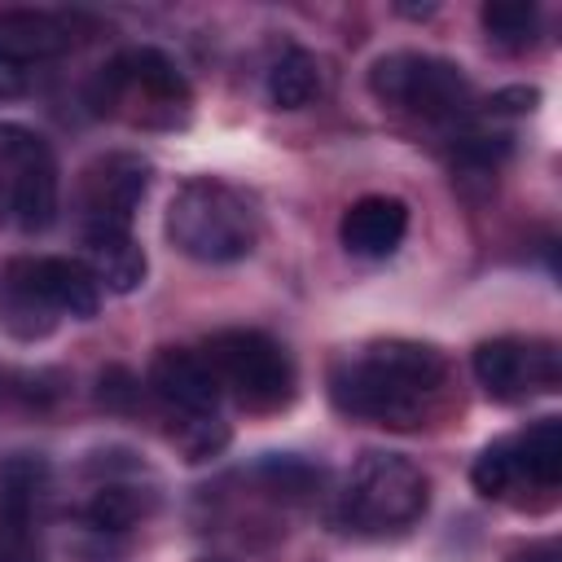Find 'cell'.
Wrapping results in <instances>:
<instances>
[{"instance_id": "cb8c5ba5", "label": "cell", "mask_w": 562, "mask_h": 562, "mask_svg": "<svg viewBox=\"0 0 562 562\" xmlns=\"http://www.w3.org/2000/svg\"><path fill=\"white\" fill-rule=\"evenodd\" d=\"M0 562H9V553H4V544H0Z\"/></svg>"}, {"instance_id": "8992f818", "label": "cell", "mask_w": 562, "mask_h": 562, "mask_svg": "<svg viewBox=\"0 0 562 562\" xmlns=\"http://www.w3.org/2000/svg\"><path fill=\"white\" fill-rule=\"evenodd\" d=\"M430 505L426 474L400 452H364L351 465L342 514L360 536H400Z\"/></svg>"}, {"instance_id": "8fae6325", "label": "cell", "mask_w": 562, "mask_h": 562, "mask_svg": "<svg viewBox=\"0 0 562 562\" xmlns=\"http://www.w3.org/2000/svg\"><path fill=\"white\" fill-rule=\"evenodd\" d=\"M149 391L167 408L171 426L220 417V382H215L211 364L202 360V351L162 347L149 364Z\"/></svg>"}, {"instance_id": "44dd1931", "label": "cell", "mask_w": 562, "mask_h": 562, "mask_svg": "<svg viewBox=\"0 0 562 562\" xmlns=\"http://www.w3.org/2000/svg\"><path fill=\"white\" fill-rule=\"evenodd\" d=\"M171 439H176V448H180L189 461H206V457H215V452L228 443V426H224L220 417L180 422V426H171Z\"/></svg>"}, {"instance_id": "e0dca14e", "label": "cell", "mask_w": 562, "mask_h": 562, "mask_svg": "<svg viewBox=\"0 0 562 562\" xmlns=\"http://www.w3.org/2000/svg\"><path fill=\"white\" fill-rule=\"evenodd\" d=\"M321 92V61L307 48H285L268 70V101L277 110H303Z\"/></svg>"}, {"instance_id": "6da1fadb", "label": "cell", "mask_w": 562, "mask_h": 562, "mask_svg": "<svg viewBox=\"0 0 562 562\" xmlns=\"http://www.w3.org/2000/svg\"><path fill=\"white\" fill-rule=\"evenodd\" d=\"M448 391V360L430 342L378 338L342 356L329 373V400L338 413L378 422L391 430H413L435 417Z\"/></svg>"}, {"instance_id": "603a6c76", "label": "cell", "mask_w": 562, "mask_h": 562, "mask_svg": "<svg viewBox=\"0 0 562 562\" xmlns=\"http://www.w3.org/2000/svg\"><path fill=\"white\" fill-rule=\"evenodd\" d=\"M509 562H562V553H558V540H531L527 549L509 553Z\"/></svg>"}, {"instance_id": "52a82bcc", "label": "cell", "mask_w": 562, "mask_h": 562, "mask_svg": "<svg viewBox=\"0 0 562 562\" xmlns=\"http://www.w3.org/2000/svg\"><path fill=\"white\" fill-rule=\"evenodd\" d=\"M0 220L40 233L57 220V162L44 136L0 123Z\"/></svg>"}, {"instance_id": "7402d4cb", "label": "cell", "mask_w": 562, "mask_h": 562, "mask_svg": "<svg viewBox=\"0 0 562 562\" xmlns=\"http://www.w3.org/2000/svg\"><path fill=\"white\" fill-rule=\"evenodd\" d=\"M259 474L268 479L272 492H285V496H303V492L316 483L312 465H303V461H294V457H268V461L259 465Z\"/></svg>"}, {"instance_id": "30bf717a", "label": "cell", "mask_w": 562, "mask_h": 562, "mask_svg": "<svg viewBox=\"0 0 562 562\" xmlns=\"http://www.w3.org/2000/svg\"><path fill=\"white\" fill-rule=\"evenodd\" d=\"M75 44V26L61 13L44 9H4L0 13V97L31 92L40 66L57 61Z\"/></svg>"}, {"instance_id": "9a60e30c", "label": "cell", "mask_w": 562, "mask_h": 562, "mask_svg": "<svg viewBox=\"0 0 562 562\" xmlns=\"http://www.w3.org/2000/svg\"><path fill=\"white\" fill-rule=\"evenodd\" d=\"M514 457H518V474L527 483L553 492L562 479V422L536 417L522 435H514Z\"/></svg>"}, {"instance_id": "277c9868", "label": "cell", "mask_w": 562, "mask_h": 562, "mask_svg": "<svg viewBox=\"0 0 562 562\" xmlns=\"http://www.w3.org/2000/svg\"><path fill=\"white\" fill-rule=\"evenodd\" d=\"M369 92L408 119L435 127H461L474 110V88L465 70L435 53H386L369 70Z\"/></svg>"}, {"instance_id": "7a4b0ae2", "label": "cell", "mask_w": 562, "mask_h": 562, "mask_svg": "<svg viewBox=\"0 0 562 562\" xmlns=\"http://www.w3.org/2000/svg\"><path fill=\"white\" fill-rule=\"evenodd\" d=\"M167 237L198 263H237L259 241V211L241 189L198 176L176 189L167 206Z\"/></svg>"}, {"instance_id": "5bb4252c", "label": "cell", "mask_w": 562, "mask_h": 562, "mask_svg": "<svg viewBox=\"0 0 562 562\" xmlns=\"http://www.w3.org/2000/svg\"><path fill=\"white\" fill-rule=\"evenodd\" d=\"M83 263L92 268V277L101 281V290H114V294H132L140 290L145 281V250L132 233L123 228H97V233H83Z\"/></svg>"}, {"instance_id": "2e32d148", "label": "cell", "mask_w": 562, "mask_h": 562, "mask_svg": "<svg viewBox=\"0 0 562 562\" xmlns=\"http://www.w3.org/2000/svg\"><path fill=\"white\" fill-rule=\"evenodd\" d=\"M44 277L53 290V303L61 316L70 321H88L101 307V281L92 277V268L83 259H66V255H44Z\"/></svg>"}, {"instance_id": "ac0fdd59", "label": "cell", "mask_w": 562, "mask_h": 562, "mask_svg": "<svg viewBox=\"0 0 562 562\" xmlns=\"http://www.w3.org/2000/svg\"><path fill=\"white\" fill-rule=\"evenodd\" d=\"M483 31L492 44L509 48V53H522L536 44V31H540V9L527 4V0H492L483 4Z\"/></svg>"}, {"instance_id": "3957f363", "label": "cell", "mask_w": 562, "mask_h": 562, "mask_svg": "<svg viewBox=\"0 0 562 562\" xmlns=\"http://www.w3.org/2000/svg\"><path fill=\"white\" fill-rule=\"evenodd\" d=\"M88 101L97 114L127 119L132 127H176L189 119V105H193L180 66L149 44L110 57L97 70Z\"/></svg>"}, {"instance_id": "7c38bea8", "label": "cell", "mask_w": 562, "mask_h": 562, "mask_svg": "<svg viewBox=\"0 0 562 562\" xmlns=\"http://www.w3.org/2000/svg\"><path fill=\"white\" fill-rule=\"evenodd\" d=\"M57 321H61V312H57L48 277H44V255L9 259L0 268V329L18 342H40L57 329Z\"/></svg>"}, {"instance_id": "ba28073f", "label": "cell", "mask_w": 562, "mask_h": 562, "mask_svg": "<svg viewBox=\"0 0 562 562\" xmlns=\"http://www.w3.org/2000/svg\"><path fill=\"white\" fill-rule=\"evenodd\" d=\"M145 193H149V158H140L132 149H114V154L92 158L79 176V189H75L83 233H97V228L132 233V215L140 211Z\"/></svg>"}, {"instance_id": "9c48e42d", "label": "cell", "mask_w": 562, "mask_h": 562, "mask_svg": "<svg viewBox=\"0 0 562 562\" xmlns=\"http://www.w3.org/2000/svg\"><path fill=\"white\" fill-rule=\"evenodd\" d=\"M474 378L479 386L501 400L518 404L544 391H558L562 382V360L549 338H487L474 347Z\"/></svg>"}, {"instance_id": "4fadbf2b", "label": "cell", "mask_w": 562, "mask_h": 562, "mask_svg": "<svg viewBox=\"0 0 562 562\" xmlns=\"http://www.w3.org/2000/svg\"><path fill=\"white\" fill-rule=\"evenodd\" d=\"M408 233V206L400 198H386V193H369V198H356L347 211H342V224H338V237L351 255L360 259H386L400 250Z\"/></svg>"}, {"instance_id": "5b68a950", "label": "cell", "mask_w": 562, "mask_h": 562, "mask_svg": "<svg viewBox=\"0 0 562 562\" xmlns=\"http://www.w3.org/2000/svg\"><path fill=\"white\" fill-rule=\"evenodd\" d=\"M202 360L220 395H233L246 413H281L294 400V360L263 329H220L206 338Z\"/></svg>"}, {"instance_id": "d6986e66", "label": "cell", "mask_w": 562, "mask_h": 562, "mask_svg": "<svg viewBox=\"0 0 562 562\" xmlns=\"http://www.w3.org/2000/svg\"><path fill=\"white\" fill-rule=\"evenodd\" d=\"M145 509H149L145 492H136V487H127V483H101V487L92 492L83 518H88L97 531H127Z\"/></svg>"}, {"instance_id": "d4e9b609", "label": "cell", "mask_w": 562, "mask_h": 562, "mask_svg": "<svg viewBox=\"0 0 562 562\" xmlns=\"http://www.w3.org/2000/svg\"><path fill=\"white\" fill-rule=\"evenodd\" d=\"M202 562H224V558H202Z\"/></svg>"}, {"instance_id": "ffe728a7", "label": "cell", "mask_w": 562, "mask_h": 562, "mask_svg": "<svg viewBox=\"0 0 562 562\" xmlns=\"http://www.w3.org/2000/svg\"><path fill=\"white\" fill-rule=\"evenodd\" d=\"M470 479H474V487H479L483 496H509L514 483H522V474H518V457H514V439H496V443H487V448L479 452Z\"/></svg>"}]
</instances>
